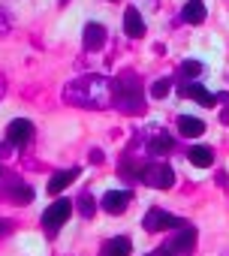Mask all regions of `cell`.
<instances>
[{
  "mask_svg": "<svg viewBox=\"0 0 229 256\" xmlns=\"http://www.w3.org/2000/svg\"><path fill=\"white\" fill-rule=\"evenodd\" d=\"M142 181L148 187H157V190H169L175 184V172L166 166V163H151L142 169Z\"/></svg>",
  "mask_w": 229,
  "mask_h": 256,
  "instance_id": "cell-1",
  "label": "cell"
},
{
  "mask_svg": "<svg viewBox=\"0 0 229 256\" xmlns=\"http://www.w3.org/2000/svg\"><path fill=\"white\" fill-rule=\"evenodd\" d=\"M184 226V220L181 217H175V214H169V211H163V208H151L148 214H145V229L148 232H160V229H181Z\"/></svg>",
  "mask_w": 229,
  "mask_h": 256,
  "instance_id": "cell-2",
  "label": "cell"
},
{
  "mask_svg": "<svg viewBox=\"0 0 229 256\" xmlns=\"http://www.w3.org/2000/svg\"><path fill=\"white\" fill-rule=\"evenodd\" d=\"M70 214H72V202H70V199H58V202H52V205L46 208L42 223L54 232V229H60V226L70 220Z\"/></svg>",
  "mask_w": 229,
  "mask_h": 256,
  "instance_id": "cell-3",
  "label": "cell"
},
{
  "mask_svg": "<svg viewBox=\"0 0 229 256\" xmlns=\"http://www.w3.org/2000/svg\"><path fill=\"white\" fill-rule=\"evenodd\" d=\"M6 139H10V145H28L30 139H34V124L30 120H24V118H18V120H12L10 126H6Z\"/></svg>",
  "mask_w": 229,
  "mask_h": 256,
  "instance_id": "cell-4",
  "label": "cell"
},
{
  "mask_svg": "<svg viewBox=\"0 0 229 256\" xmlns=\"http://www.w3.org/2000/svg\"><path fill=\"white\" fill-rule=\"evenodd\" d=\"M130 193L127 190H108L106 196H102V208L108 211V214H124V208L130 205Z\"/></svg>",
  "mask_w": 229,
  "mask_h": 256,
  "instance_id": "cell-5",
  "label": "cell"
},
{
  "mask_svg": "<svg viewBox=\"0 0 229 256\" xmlns=\"http://www.w3.org/2000/svg\"><path fill=\"white\" fill-rule=\"evenodd\" d=\"M181 96H190V100H196V102L205 106V108H214V106H217V96H214L211 90H205L202 84H181Z\"/></svg>",
  "mask_w": 229,
  "mask_h": 256,
  "instance_id": "cell-6",
  "label": "cell"
},
{
  "mask_svg": "<svg viewBox=\"0 0 229 256\" xmlns=\"http://www.w3.org/2000/svg\"><path fill=\"white\" fill-rule=\"evenodd\" d=\"M78 178V169H66V172H54L52 175V181H48V193L52 196H58V193H64L72 181Z\"/></svg>",
  "mask_w": 229,
  "mask_h": 256,
  "instance_id": "cell-7",
  "label": "cell"
},
{
  "mask_svg": "<svg viewBox=\"0 0 229 256\" xmlns=\"http://www.w3.org/2000/svg\"><path fill=\"white\" fill-rule=\"evenodd\" d=\"M193 244H196V229H193V226H181V235L169 244V250H172V253H190Z\"/></svg>",
  "mask_w": 229,
  "mask_h": 256,
  "instance_id": "cell-8",
  "label": "cell"
},
{
  "mask_svg": "<svg viewBox=\"0 0 229 256\" xmlns=\"http://www.w3.org/2000/svg\"><path fill=\"white\" fill-rule=\"evenodd\" d=\"M178 133H181V136H187V139H196V136H202V133H205V124H202L199 118L181 114V118H178Z\"/></svg>",
  "mask_w": 229,
  "mask_h": 256,
  "instance_id": "cell-9",
  "label": "cell"
},
{
  "mask_svg": "<svg viewBox=\"0 0 229 256\" xmlns=\"http://www.w3.org/2000/svg\"><path fill=\"white\" fill-rule=\"evenodd\" d=\"M106 42V28L102 24H88L84 28V48L88 52H100Z\"/></svg>",
  "mask_w": 229,
  "mask_h": 256,
  "instance_id": "cell-10",
  "label": "cell"
},
{
  "mask_svg": "<svg viewBox=\"0 0 229 256\" xmlns=\"http://www.w3.org/2000/svg\"><path fill=\"white\" fill-rule=\"evenodd\" d=\"M124 30H127V36H142L145 34V22H142V16H139V10H127L124 12Z\"/></svg>",
  "mask_w": 229,
  "mask_h": 256,
  "instance_id": "cell-11",
  "label": "cell"
},
{
  "mask_svg": "<svg viewBox=\"0 0 229 256\" xmlns=\"http://www.w3.org/2000/svg\"><path fill=\"white\" fill-rule=\"evenodd\" d=\"M130 238H124V235H118V238H112V241H106L102 244V256H130Z\"/></svg>",
  "mask_w": 229,
  "mask_h": 256,
  "instance_id": "cell-12",
  "label": "cell"
},
{
  "mask_svg": "<svg viewBox=\"0 0 229 256\" xmlns=\"http://www.w3.org/2000/svg\"><path fill=\"white\" fill-rule=\"evenodd\" d=\"M190 163L193 166H199V169H208L211 163H214V151L211 148H205V145H196V148H190Z\"/></svg>",
  "mask_w": 229,
  "mask_h": 256,
  "instance_id": "cell-13",
  "label": "cell"
},
{
  "mask_svg": "<svg viewBox=\"0 0 229 256\" xmlns=\"http://www.w3.org/2000/svg\"><path fill=\"white\" fill-rule=\"evenodd\" d=\"M181 16H184V22H190V24H202V22H205V4H202V0H190Z\"/></svg>",
  "mask_w": 229,
  "mask_h": 256,
  "instance_id": "cell-14",
  "label": "cell"
},
{
  "mask_svg": "<svg viewBox=\"0 0 229 256\" xmlns=\"http://www.w3.org/2000/svg\"><path fill=\"white\" fill-rule=\"evenodd\" d=\"M169 90H172V82H169V78H157V82L151 84V96H154V100H163Z\"/></svg>",
  "mask_w": 229,
  "mask_h": 256,
  "instance_id": "cell-15",
  "label": "cell"
},
{
  "mask_svg": "<svg viewBox=\"0 0 229 256\" xmlns=\"http://www.w3.org/2000/svg\"><path fill=\"white\" fill-rule=\"evenodd\" d=\"M169 151H172V139L169 136H157L151 142V154H169Z\"/></svg>",
  "mask_w": 229,
  "mask_h": 256,
  "instance_id": "cell-16",
  "label": "cell"
},
{
  "mask_svg": "<svg viewBox=\"0 0 229 256\" xmlns=\"http://www.w3.org/2000/svg\"><path fill=\"white\" fill-rule=\"evenodd\" d=\"M181 72H184V76H199V72H202V64H196V60H184V64H181Z\"/></svg>",
  "mask_w": 229,
  "mask_h": 256,
  "instance_id": "cell-17",
  "label": "cell"
},
{
  "mask_svg": "<svg viewBox=\"0 0 229 256\" xmlns=\"http://www.w3.org/2000/svg\"><path fill=\"white\" fill-rule=\"evenodd\" d=\"M34 199V190L30 187H22V190H16V202H22V205H28Z\"/></svg>",
  "mask_w": 229,
  "mask_h": 256,
  "instance_id": "cell-18",
  "label": "cell"
},
{
  "mask_svg": "<svg viewBox=\"0 0 229 256\" xmlns=\"http://www.w3.org/2000/svg\"><path fill=\"white\" fill-rule=\"evenodd\" d=\"M82 214H84V217H90V214H94V199H90V193H84V196H82Z\"/></svg>",
  "mask_w": 229,
  "mask_h": 256,
  "instance_id": "cell-19",
  "label": "cell"
}]
</instances>
